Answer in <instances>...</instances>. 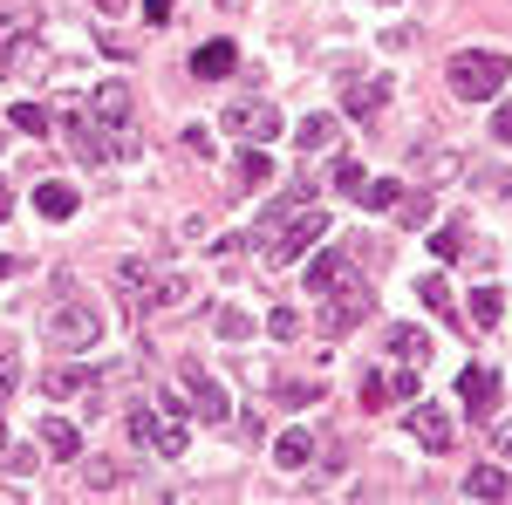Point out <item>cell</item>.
<instances>
[{"mask_svg": "<svg viewBox=\"0 0 512 505\" xmlns=\"http://www.w3.org/2000/svg\"><path fill=\"white\" fill-rule=\"evenodd\" d=\"M465 499H512L506 465H472L465 471Z\"/></svg>", "mask_w": 512, "mask_h": 505, "instance_id": "9a60e30c", "label": "cell"}, {"mask_svg": "<svg viewBox=\"0 0 512 505\" xmlns=\"http://www.w3.org/2000/svg\"><path fill=\"white\" fill-rule=\"evenodd\" d=\"M123 478H130V471H123L117 458H82V485H89V492H117Z\"/></svg>", "mask_w": 512, "mask_h": 505, "instance_id": "7402d4cb", "label": "cell"}, {"mask_svg": "<svg viewBox=\"0 0 512 505\" xmlns=\"http://www.w3.org/2000/svg\"><path fill=\"white\" fill-rule=\"evenodd\" d=\"M390 103V76H342V110L355 123H376Z\"/></svg>", "mask_w": 512, "mask_h": 505, "instance_id": "9c48e42d", "label": "cell"}, {"mask_svg": "<svg viewBox=\"0 0 512 505\" xmlns=\"http://www.w3.org/2000/svg\"><path fill=\"white\" fill-rule=\"evenodd\" d=\"M369 314H376V294H369L362 280H349V273H342V280L328 287V308H321V335H335V342H342V335H349V328H362Z\"/></svg>", "mask_w": 512, "mask_h": 505, "instance_id": "277c9868", "label": "cell"}, {"mask_svg": "<svg viewBox=\"0 0 512 505\" xmlns=\"http://www.w3.org/2000/svg\"><path fill=\"white\" fill-rule=\"evenodd\" d=\"M403 430H410V437H417L431 458H444V451H451V437H458L451 410H444V403H417V396H410V417H403Z\"/></svg>", "mask_w": 512, "mask_h": 505, "instance_id": "ba28073f", "label": "cell"}, {"mask_svg": "<svg viewBox=\"0 0 512 505\" xmlns=\"http://www.w3.org/2000/svg\"><path fill=\"white\" fill-rule=\"evenodd\" d=\"M62 137L76 144L82 164H110V157L130 144V137H103V123H96V110H62Z\"/></svg>", "mask_w": 512, "mask_h": 505, "instance_id": "52a82bcc", "label": "cell"}, {"mask_svg": "<svg viewBox=\"0 0 512 505\" xmlns=\"http://www.w3.org/2000/svg\"><path fill=\"white\" fill-rule=\"evenodd\" d=\"M233 178H239V192L267 185V178H274V164H267V151H260V144H246V151L233 157Z\"/></svg>", "mask_w": 512, "mask_h": 505, "instance_id": "44dd1931", "label": "cell"}, {"mask_svg": "<svg viewBox=\"0 0 512 505\" xmlns=\"http://www.w3.org/2000/svg\"><path fill=\"white\" fill-rule=\"evenodd\" d=\"M390 376H376V369H369V376H362V410H390Z\"/></svg>", "mask_w": 512, "mask_h": 505, "instance_id": "e575fe53", "label": "cell"}, {"mask_svg": "<svg viewBox=\"0 0 512 505\" xmlns=\"http://www.w3.org/2000/svg\"><path fill=\"white\" fill-rule=\"evenodd\" d=\"M390 355L410 362V369H424L431 362V328H390Z\"/></svg>", "mask_w": 512, "mask_h": 505, "instance_id": "ac0fdd59", "label": "cell"}, {"mask_svg": "<svg viewBox=\"0 0 512 505\" xmlns=\"http://www.w3.org/2000/svg\"><path fill=\"white\" fill-rule=\"evenodd\" d=\"M472 178H478V192H492V198H506V192H512V171H492V164H472Z\"/></svg>", "mask_w": 512, "mask_h": 505, "instance_id": "d590c367", "label": "cell"}, {"mask_svg": "<svg viewBox=\"0 0 512 505\" xmlns=\"http://www.w3.org/2000/svg\"><path fill=\"white\" fill-rule=\"evenodd\" d=\"M7 273H21V260H14V253H0V280H7Z\"/></svg>", "mask_w": 512, "mask_h": 505, "instance_id": "ee69618b", "label": "cell"}, {"mask_svg": "<svg viewBox=\"0 0 512 505\" xmlns=\"http://www.w3.org/2000/svg\"><path fill=\"white\" fill-rule=\"evenodd\" d=\"M0 144H7V137H0Z\"/></svg>", "mask_w": 512, "mask_h": 505, "instance_id": "c3c4849f", "label": "cell"}, {"mask_svg": "<svg viewBox=\"0 0 512 505\" xmlns=\"http://www.w3.org/2000/svg\"><path fill=\"white\" fill-rule=\"evenodd\" d=\"M41 335H48V349H96L103 314L89 308V301H55V308L41 314Z\"/></svg>", "mask_w": 512, "mask_h": 505, "instance_id": "3957f363", "label": "cell"}, {"mask_svg": "<svg viewBox=\"0 0 512 505\" xmlns=\"http://www.w3.org/2000/svg\"><path fill=\"white\" fill-rule=\"evenodd\" d=\"M226 130H233V144H274L280 110L260 103V96H233V103H226Z\"/></svg>", "mask_w": 512, "mask_h": 505, "instance_id": "8992f818", "label": "cell"}, {"mask_svg": "<svg viewBox=\"0 0 512 505\" xmlns=\"http://www.w3.org/2000/svg\"><path fill=\"white\" fill-rule=\"evenodd\" d=\"M492 144H512V103L499 110V117H492Z\"/></svg>", "mask_w": 512, "mask_h": 505, "instance_id": "60d3db41", "label": "cell"}, {"mask_svg": "<svg viewBox=\"0 0 512 505\" xmlns=\"http://www.w3.org/2000/svg\"><path fill=\"white\" fill-rule=\"evenodd\" d=\"M396 198H403V178H369V185H362V205H369V212H390Z\"/></svg>", "mask_w": 512, "mask_h": 505, "instance_id": "f1b7e54d", "label": "cell"}, {"mask_svg": "<svg viewBox=\"0 0 512 505\" xmlns=\"http://www.w3.org/2000/svg\"><path fill=\"white\" fill-rule=\"evenodd\" d=\"M7 451H14V444H7V424H0V465H7Z\"/></svg>", "mask_w": 512, "mask_h": 505, "instance_id": "bcb514c9", "label": "cell"}, {"mask_svg": "<svg viewBox=\"0 0 512 505\" xmlns=\"http://www.w3.org/2000/svg\"><path fill=\"white\" fill-rule=\"evenodd\" d=\"M7 123H14L21 137H41V130H48V110H41V103H14V110H7Z\"/></svg>", "mask_w": 512, "mask_h": 505, "instance_id": "1f68e13d", "label": "cell"}, {"mask_svg": "<svg viewBox=\"0 0 512 505\" xmlns=\"http://www.w3.org/2000/svg\"><path fill=\"white\" fill-rule=\"evenodd\" d=\"M499 314H506V294H499V287H472V321L478 328H499Z\"/></svg>", "mask_w": 512, "mask_h": 505, "instance_id": "4316f807", "label": "cell"}, {"mask_svg": "<svg viewBox=\"0 0 512 505\" xmlns=\"http://www.w3.org/2000/svg\"><path fill=\"white\" fill-rule=\"evenodd\" d=\"M89 110H96V123H103V130H130V82L110 76L96 96H89Z\"/></svg>", "mask_w": 512, "mask_h": 505, "instance_id": "30bf717a", "label": "cell"}, {"mask_svg": "<svg viewBox=\"0 0 512 505\" xmlns=\"http://www.w3.org/2000/svg\"><path fill=\"white\" fill-rule=\"evenodd\" d=\"M219 342H253V314L246 308H219Z\"/></svg>", "mask_w": 512, "mask_h": 505, "instance_id": "f546056e", "label": "cell"}, {"mask_svg": "<svg viewBox=\"0 0 512 505\" xmlns=\"http://www.w3.org/2000/svg\"><path fill=\"white\" fill-rule=\"evenodd\" d=\"M178 389L192 396V417H198V424H226V417H233V396L212 383V369H205V362H192V355L178 362Z\"/></svg>", "mask_w": 512, "mask_h": 505, "instance_id": "5b68a950", "label": "cell"}, {"mask_svg": "<svg viewBox=\"0 0 512 505\" xmlns=\"http://www.w3.org/2000/svg\"><path fill=\"white\" fill-rule=\"evenodd\" d=\"M41 444H48L55 458H69V465L82 458V437H76V424H69V417H41Z\"/></svg>", "mask_w": 512, "mask_h": 505, "instance_id": "ffe728a7", "label": "cell"}, {"mask_svg": "<svg viewBox=\"0 0 512 505\" xmlns=\"http://www.w3.org/2000/svg\"><path fill=\"white\" fill-rule=\"evenodd\" d=\"M144 21H151V28H164V21H171V0H144Z\"/></svg>", "mask_w": 512, "mask_h": 505, "instance_id": "b9f144b4", "label": "cell"}, {"mask_svg": "<svg viewBox=\"0 0 512 505\" xmlns=\"http://www.w3.org/2000/svg\"><path fill=\"white\" fill-rule=\"evenodd\" d=\"M41 389H48L55 403H69V396H96V369H82V362H55V369L41 376Z\"/></svg>", "mask_w": 512, "mask_h": 505, "instance_id": "8fae6325", "label": "cell"}, {"mask_svg": "<svg viewBox=\"0 0 512 505\" xmlns=\"http://www.w3.org/2000/svg\"><path fill=\"white\" fill-rule=\"evenodd\" d=\"M492 451H499V458H512V424H499V430H492Z\"/></svg>", "mask_w": 512, "mask_h": 505, "instance_id": "7bdbcfd3", "label": "cell"}, {"mask_svg": "<svg viewBox=\"0 0 512 505\" xmlns=\"http://www.w3.org/2000/svg\"><path fill=\"white\" fill-rule=\"evenodd\" d=\"M14 383H21V362L0 349V403H7V389H14Z\"/></svg>", "mask_w": 512, "mask_h": 505, "instance_id": "f35d334b", "label": "cell"}, {"mask_svg": "<svg viewBox=\"0 0 512 505\" xmlns=\"http://www.w3.org/2000/svg\"><path fill=\"white\" fill-rule=\"evenodd\" d=\"M123 424H130V444H137V451L164 458V417L151 410V403H130V417H123Z\"/></svg>", "mask_w": 512, "mask_h": 505, "instance_id": "7c38bea8", "label": "cell"}, {"mask_svg": "<svg viewBox=\"0 0 512 505\" xmlns=\"http://www.w3.org/2000/svg\"><path fill=\"white\" fill-rule=\"evenodd\" d=\"M321 233H328V212L301 205L294 219H280V226H260L253 239H260V260H267V267H287V260H301V253H308Z\"/></svg>", "mask_w": 512, "mask_h": 505, "instance_id": "7a4b0ae2", "label": "cell"}, {"mask_svg": "<svg viewBox=\"0 0 512 505\" xmlns=\"http://www.w3.org/2000/svg\"><path fill=\"white\" fill-rule=\"evenodd\" d=\"M362 185H369V171H362L355 157H342V164H335V192H342V198H362Z\"/></svg>", "mask_w": 512, "mask_h": 505, "instance_id": "d6a6232c", "label": "cell"}, {"mask_svg": "<svg viewBox=\"0 0 512 505\" xmlns=\"http://www.w3.org/2000/svg\"><path fill=\"white\" fill-rule=\"evenodd\" d=\"M431 253H437V260H458V253H472V233H465V226H458V219H451V226H437Z\"/></svg>", "mask_w": 512, "mask_h": 505, "instance_id": "83f0119b", "label": "cell"}, {"mask_svg": "<svg viewBox=\"0 0 512 505\" xmlns=\"http://www.w3.org/2000/svg\"><path fill=\"white\" fill-rule=\"evenodd\" d=\"M390 389H396V403H410V396H417V369H410V362H396Z\"/></svg>", "mask_w": 512, "mask_h": 505, "instance_id": "74e56055", "label": "cell"}, {"mask_svg": "<svg viewBox=\"0 0 512 505\" xmlns=\"http://www.w3.org/2000/svg\"><path fill=\"white\" fill-rule=\"evenodd\" d=\"M117 280H123V301H137L144 314L158 308V273L144 267V260H123V267H117Z\"/></svg>", "mask_w": 512, "mask_h": 505, "instance_id": "4fadbf2b", "label": "cell"}, {"mask_svg": "<svg viewBox=\"0 0 512 505\" xmlns=\"http://www.w3.org/2000/svg\"><path fill=\"white\" fill-rule=\"evenodd\" d=\"M7 28H14V21H0V35H7Z\"/></svg>", "mask_w": 512, "mask_h": 505, "instance_id": "7dc6e473", "label": "cell"}, {"mask_svg": "<svg viewBox=\"0 0 512 505\" xmlns=\"http://www.w3.org/2000/svg\"><path fill=\"white\" fill-rule=\"evenodd\" d=\"M185 151H198V157L212 151V137H205V123H185Z\"/></svg>", "mask_w": 512, "mask_h": 505, "instance_id": "ab89813d", "label": "cell"}, {"mask_svg": "<svg viewBox=\"0 0 512 505\" xmlns=\"http://www.w3.org/2000/svg\"><path fill=\"white\" fill-rule=\"evenodd\" d=\"M342 273H349V253H342V246H328V253H315V260H308V273H301V280H308V294H328Z\"/></svg>", "mask_w": 512, "mask_h": 505, "instance_id": "5bb4252c", "label": "cell"}, {"mask_svg": "<svg viewBox=\"0 0 512 505\" xmlns=\"http://www.w3.org/2000/svg\"><path fill=\"white\" fill-rule=\"evenodd\" d=\"M192 301V280H178V273H158V308H185Z\"/></svg>", "mask_w": 512, "mask_h": 505, "instance_id": "836d02e7", "label": "cell"}, {"mask_svg": "<svg viewBox=\"0 0 512 505\" xmlns=\"http://www.w3.org/2000/svg\"><path fill=\"white\" fill-rule=\"evenodd\" d=\"M233 62H239L233 41H205V48L192 55V76H198V82H219V76H233Z\"/></svg>", "mask_w": 512, "mask_h": 505, "instance_id": "e0dca14e", "label": "cell"}, {"mask_svg": "<svg viewBox=\"0 0 512 505\" xmlns=\"http://www.w3.org/2000/svg\"><path fill=\"white\" fill-rule=\"evenodd\" d=\"M492 389H499V383H492V369H478V362L458 376V396H465V410H472V417H492Z\"/></svg>", "mask_w": 512, "mask_h": 505, "instance_id": "2e32d148", "label": "cell"}, {"mask_svg": "<svg viewBox=\"0 0 512 505\" xmlns=\"http://www.w3.org/2000/svg\"><path fill=\"white\" fill-rule=\"evenodd\" d=\"M308 458H315V437H308V430H280L274 437V465L280 471H301Z\"/></svg>", "mask_w": 512, "mask_h": 505, "instance_id": "d6986e66", "label": "cell"}, {"mask_svg": "<svg viewBox=\"0 0 512 505\" xmlns=\"http://www.w3.org/2000/svg\"><path fill=\"white\" fill-rule=\"evenodd\" d=\"M390 212H396V226H403V233H417V226H431V192H403Z\"/></svg>", "mask_w": 512, "mask_h": 505, "instance_id": "d4e9b609", "label": "cell"}, {"mask_svg": "<svg viewBox=\"0 0 512 505\" xmlns=\"http://www.w3.org/2000/svg\"><path fill=\"white\" fill-rule=\"evenodd\" d=\"M35 212L41 219H69L76 212V185H35Z\"/></svg>", "mask_w": 512, "mask_h": 505, "instance_id": "cb8c5ba5", "label": "cell"}, {"mask_svg": "<svg viewBox=\"0 0 512 505\" xmlns=\"http://www.w3.org/2000/svg\"><path fill=\"white\" fill-rule=\"evenodd\" d=\"M267 335H274V342H294V335H301V314H294V308H274V314H267Z\"/></svg>", "mask_w": 512, "mask_h": 505, "instance_id": "8d00e7d4", "label": "cell"}, {"mask_svg": "<svg viewBox=\"0 0 512 505\" xmlns=\"http://www.w3.org/2000/svg\"><path fill=\"white\" fill-rule=\"evenodd\" d=\"M506 76H512V62L499 48H458V55L444 62V82H451L458 103H492V96L506 89Z\"/></svg>", "mask_w": 512, "mask_h": 505, "instance_id": "6da1fadb", "label": "cell"}, {"mask_svg": "<svg viewBox=\"0 0 512 505\" xmlns=\"http://www.w3.org/2000/svg\"><path fill=\"white\" fill-rule=\"evenodd\" d=\"M335 130H342V123H335L328 110H321V117H301L294 144H301V151H328V144H335Z\"/></svg>", "mask_w": 512, "mask_h": 505, "instance_id": "603a6c76", "label": "cell"}, {"mask_svg": "<svg viewBox=\"0 0 512 505\" xmlns=\"http://www.w3.org/2000/svg\"><path fill=\"white\" fill-rule=\"evenodd\" d=\"M7 205H14V192H7V178H0V219H7Z\"/></svg>", "mask_w": 512, "mask_h": 505, "instance_id": "f6af8a7d", "label": "cell"}, {"mask_svg": "<svg viewBox=\"0 0 512 505\" xmlns=\"http://www.w3.org/2000/svg\"><path fill=\"white\" fill-rule=\"evenodd\" d=\"M417 294H424V308H431V314H458V294H451L437 273H431V280H417Z\"/></svg>", "mask_w": 512, "mask_h": 505, "instance_id": "4dcf8cb0", "label": "cell"}, {"mask_svg": "<svg viewBox=\"0 0 512 505\" xmlns=\"http://www.w3.org/2000/svg\"><path fill=\"white\" fill-rule=\"evenodd\" d=\"M301 205H315V185H301V178H294V192H280L274 205H267V219H260V226H280V219H294Z\"/></svg>", "mask_w": 512, "mask_h": 505, "instance_id": "484cf974", "label": "cell"}]
</instances>
